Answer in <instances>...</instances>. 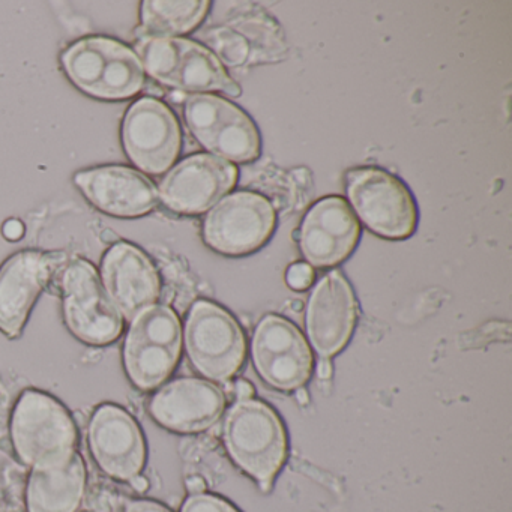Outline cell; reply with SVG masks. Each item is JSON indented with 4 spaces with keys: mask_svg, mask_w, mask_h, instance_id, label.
<instances>
[{
    "mask_svg": "<svg viewBox=\"0 0 512 512\" xmlns=\"http://www.w3.org/2000/svg\"><path fill=\"white\" fill-rule=\"evenodd\" d=\"M277 226V212L265 196L230 194L212 208L203 224L206 244L224 256H247L262 248Z\"/></svg>",
    "mask_w": 512,
    "mask_h": 512,
    "instance_id": "30bf717a",
    "label": "cell"
},
{
    "mask_svg": "<svg viewBox=\"0 0 512 512\" xmlns=\"http://www.w3.org/2000/svg\"><path fill=\"white\" fill-rule=\"evenodd\" d=\"M361 224L343 197L314 203L299 232V247L310 265L332 268L346 260L358 244Z\"/></svg>",
    "mask_w": 512,
    "mask_h": 512,
    "instance_id": "e0dca14e",
    "label": "cell"
},
{
    "mask_svg": "<svg viewBox=\"0 0 512 512\" xmlns=\"http://www.w3.org/2000/svg\"><path fill=\"white\" fill-rule=\"evenodd\" d=\"M254 367L280 391L302 388L313 373V353L302 332L284 317H263L251 344Z\"/></svg>",
    "mask_w": 512,
    "mask_h": 512,
    "instance_id": "7c38bea8",
    "label": "cell"
},
{
    "mask_svg": "<svg viewBox=\"0 0 512 512\" xmlns=\"http://www.w3.org/2000/svg\"><path fill=\"white\" fill-rule=\"evenodd\" d=\"M89 448L100 469L116 481H131L146 464V442L136 419L116 404H103L89 422Z\"/></svg>",
    "mask_w": 512,
    "mask_h": 512,
    "instance_id": "5bb4252c",
    "label": "cell"
},
{
    "mask_svg": "<svg viewBox=\"0 0 512 512\" xmlns=\"http://www.w3.org/2000/svg\"><path fill=\"white\" fill-rule=\"evenodd\" d=\"M185 349L193 367L208 379H232L247 355V341L235 317L220 305L199 301L185 323Z\"/></svg>",
    "mask_w": 512,
    "mask_h": 512,
    "instance_id": "52a82bcc",
    "label": "cell"
},
{
    "mask_svg": "<svg viewBox=\"0 0 512 512\" xmlns=\"http://www.w3.org/2000/svg\"><path fill=\"white\" fill-rule=\"evenodd\" d=\"M239 172L229 161L209 154L185 158L160 185V200L182 215H199L214 208L238 184Z\"/></svg>",
    "mask_w": 512,
    "mask_h": 512,
    "instance_id": "4fadbf2b",
    "label": "cell"
},
{
    "mask_svg": "<svg viewBox=\"0 0 512 512\" xmlns=\"http://www.w3.org/2000/svg\"><path fill=\"white\" fill-rule=\"evenodd\" d=\"M74 181L95 208L113 217H142L160 202L157 187L142 173L124 166L85 170Z\"/></svg>",
    "mask_w": 512,
    "mask_h": 512,
    "instance_id": "ffe728a7",
    "label": "cell"
},
{
    "mask_svg": "<svg viewBox=\"0 0 512 512\" xmlns=\"http://www.w3.org/2000/svg\"><path fill=\"white\" fill-rule=\"evenodd\" d=\"M296 400H298L299 404H302V406H305V404H308V400H310V395H308L307 389L299 388L296 389Z\"/></svg>",
    "mask_w": 512,
    "mask_h": 512,
    "instance_id": "4dcf8cb0",
    "label": "cell"
},
{
    "mask_svg": "<svg viewBox=\"0 0 512 512\" xmlns=\"http://www.w3.org/2000/svg\"><path fill=\"white\" fill-rule=\"evenodd\" d=\"M184 115L197 142L229 163H251L260 157V134L241 107L212 94L185 98Z\"/></svg>",
    "mask_w": 512,
    "mask_h": 512,
    "instance_id": "ba28073f",
    "label": "cell"
},
{
    "mask_svg": "<svg viewBox=\"0 0 512 512\" xmlns=\"http://www.w3.org/2000/svg\"><path fill=\"white\" fill-rule=\"evenodd\" d=\"M2 232H4L5 238L10 239V241H19L25 233V226L19 220H8Z\"/></svg>",
    "mask_w": 512,
    "mask_h": 512,
    "instance_id": "484cf974",
    "label": "cell"
},
{
    "mask_svg": "<svg viewBox=\"0 0 512 512\" xmlns=\"http://www.w3.org/2000/svg\"><path fill=\"white\" fill-rule=\"evenodd\" d=\"M233 391H235L238 400H250L254 395L253 385L247 382V380H238V382L233 385Z\"/></svg>",
    "mask_w": 512,
    "mask_h": 512,
    "instance_id": "4316f807",
    "label": "cell"
},
{
    "mask_svg": "<svg viewBox=\"0 0 512 512\" xmlns=\"http://www.w3.org/2000/svg\"><path fill=\"white\" fill-rule=\"evenodd\" d=\"M317 376L320 379H329L332 376V364L328 358H320L317 364Z\"/></svg>",
    "mask_w": 512,
    "mask_h": 512,
    "instance_id": "83f0119b",
    "label": "cell"
},
{
    "mask_svg": "<svg viewBox=\"0 0 512 512\" xmlns=\"http://www.w3.org/2000/svg\"><path fill=\"white\" fill-rule=\"evenodd\" d=\"M137 56L152 79L178 92L241 95L238 83L202 44L184 38H142L137 44Z\"/></svg>",
    "mask_w": 512,
    "mask_h": 512,
    "instance_id": "277c9868",
    "label": "cell"
},
{
    "mask_svg": "<svg viewBox=\"0 0 512 512\" xmlns=\"http://www.w3.org/2000/svg\"><path fill=\"white\" fill-rule=\"evenodd\" d=\"M86 493V466L74 452L68 460L32 470L28 484L29 512H77Z\"/></svg>",
    "mask_w": 512,
    "mask_h": 512,
    "instance_id": "44dd1931",
    "label": "cell"
},
{
    "mask_svg": "<svg viewBox=\"0 0 512 512\" xmlns=\"http://www.w3.org/2000/svg\"><path fill=\"white\" fill-rule=\"evenodd\" d=\"M130 482L131 485H133L134 490L140 491V493H143V491L148 490L149 482L148 479L145 478V476H136V478L131 479Z\"/></svg>",
    "mask_w": 512,
    "mask_h": 512,
    "instance_id": "f546056e",
    "label": "cell"
},
{
    "mask_svg": "<svg viewBox=\"0 0 512 512\" xmlns=\"http://www.w3.org/2000/svg\"><path fill=\"white\" fill-rule=\"evenodd\" d=\"M226 406L223 391L196 377L173 380L149 401V413L161 427L176 433H200L221 418Z\"/></svg>",
    "mask_w": 512,
    "mask_h": 512,
    "instance_id": "ac0fdd59",
    "label": "cell"
},
{
    "mask_svg": "<svg viewBox=\"0 0 512 512\" xmlns=\"http://www.w3.org/2000/svg\"><path fill=\"white\" fill-rule=\"evenodd\" d=\"M347 197L359 220L376 235L406 239L415 232L418 208L409 188L385 170H352L347 173Z\"/></svg>",
    "mask_w": 512,
    "mask_h": 512,
    "instance_id": "9c48e42d",
    "label": "cell"
},
{
    "mask_svg": "<svg viewBox=\"0 0 512 512\" xmlns=\"http://www.w3.org/2000/svg\"><path fill=\"white\" fill-rule=\"evenodd\" d=\"M181 352L178 314L166 305H154L131 322L124 344L125 373L140 391H152L172 376Z\"/></svg>",
    "mask_w": 512,
    "mask_h": 512,
    "instance_id": "5b68a950",
    "label": "cell"
},
{
    "mask_svg": "<svg viewBox=\"0 0 512 512\" xmlns=\"http://www.w3.org/2000/svg\"><path fill=\"white\" fill-rule=\"evenodd\" d=\"M211 2H161L148 0L142 4L143 38H173L190 34L208 16Z\"/></svg>",
    "mask_w": 512,
    "mask_h": 512,
    "instance_id": "7402d4cb",
    "label": "cell"
},
{
    "mask_svg": "<svg viewBox=\"0 0 512 512\" xmlns=\"http://www.w3.org/2000/svg\"><path fill=\"white\" fill-rule=\"evenodd\" d=\"M11 439L20 460L40 469L62 463L77 452L79 431L64 404L46 392L28 389L14 407Z\"/></svg>",
    "mask_w": 512,
    "mask_h": 512,
    "instance_id": "7a4b0ae2",
    "label": "cell"
},
{
    "mask_svg": "<svg viewBox=\"0 0 512 512\" xmlns=\"http://www.w3.org/2000/svg\"><path fill=\"white\" fill-rule=\"evenodd\" d=\"M62 65L71 82L100 100H128L145 86V68L139 56L109 38H86L68 47Z\"/></svg>",
    "mask_w": 512,
    "mask_h": 512,
    "instance_id": "3957f363",
    "label": "cell"
},
{
    "mask_svg": "<svg viewBox=\"0 0 512 512\" xmlns=\"http://www.w3.org/2000/svg\"><path fill=\"white\" fill-rule=\"evenodd\" d=\"M61 290L65 323L77 340L107 346L121 337L124 317L92 263L71 259L61 271Z\"/></svg>",
    "mask_w": 512,
    "mask_h": 512,
    "instance_id": "8992f818",
    "label": "cell"
},
{
    "mask_svg": "<svg viewBox=\"0 0 512 512\" xmlns=\"http://www.w3.org/2000/svg\"><path fill=\"white\" fill-rule=\"evenodd\" d=\"M181 512H239L235 506L230 505L221 497L212 494H193L185 500Z\"/></svg>",
    "mask_w": 512,
    "mask_h": 512,
    "instance_id": "603a6c76",
    "label": "cell"
},
{
    "mask_svg": "<svg viewBox=\"0 0 512 512\" xmlns=\"http://www.w3.org/2000/svg\"><path fill=\"white\" fill-rule=\"evenodd\" d=\"M187 488L193 494H200L205 491L206 484L200 476H191L187 481Z\"/></svg>",
    "mask_w": 512,
    "mask_h": 512,
    "instance_id": "f1b7e54d",
    "label": "cell"
},
{
    "mask_svg": "<svg viewBox=\"0 0 512 512\" xmlns=\"http://www.w3.org/2000/svg\"><path fill=\"white\" fill-rule=\"evenodd\" d=\"M358 322V302L340 271L326 274L308 301L307 334L319 358L338 355L352 338Z\"/></svg>",
    "mask_w": 512,
    "mask_h": 512,
    "instance_id": "9a60e30c",
    "label": "cell"
},
{
    "mask_svg": "<svg viewBox=\"0 0 512 512\" xmlns=\"http://www.w3.org/2000/svg\"><path fill=\"white\" fill-rule=\"evenodd\" d=\"M122 142L142 172L163 175L181 154V125L169 106L155 98H142L125 115Z\"/></svg>",
    "mask_w": 512,
    "mask_h": 512,
    "instance_id": "8fae6325",
    "label": "cell"
},
{
    "mask_svg": "<svg viewBox=\"0 0 512 512\" xmlns=\"http://www.w3.org/2000/svg\"><path fill=\"white\" fill-rule=\"evenodd\" d=\"M55 254L22 251L0 268V332L8 338L22 335L29 314L53 275L61 268Z\"/></svg>",
    "mask_w": 512,
    "mask_h": 512,
    "instance_id": "2e32d148",
    "label": "cell"
},
{
    "mask_svg": "<svg viewBox=\"0 0 512 512\" xmlns=\"http://www.w3.org/2000/svg\"><path fill=\"white\" fill-rule=\"evenodd\" d=\"M101 281L122 317L130 322L154 307L161 295L160 275L154 263L128 242H119L107 251Z\"/></svg>",
    "mask_w": 512,
    "mask_h": 512,
    "instance_id": "d6986e66",
    "label": "cell"
},
{
    "mask_svg": "<svg viewBox=\"0 0 512 512\" xmlns=\"http://www.w3.org/2000/svg\"><path fill=\"white\" fill-rule=\"evenodd\" d=\"M125 512H170L166 506L152 500H134L127 505Z\"/></svg>",
    "mask_w": 512,
    "mask_h": 512,
    "instance_id": "d4e9b609",
    "label": "cell"
},
{
    "mask_svg": "<svg viewBox=\"0 0 512 512\" xmlns=\"http://www.w3.org/2000/svg\"><path fill=\"white\" fill-rule=\"evenodd\" d=\"M286 280L293 290H307L314 281L313 268L308 263H295L287 271Z\"/></svg>",
    "mask_w": 512,
    "mask_h": 512,
    "instance_id": "cb8c5ba5",
    "label": "cell"
},
{
    "mask_svg": "<svg viewBox=\"0 0 512 512\" xmlns=\"http://www.w3.org/2000/svg\"><path fill=\"white\" fill-rule=\"evenodd\" d=\"M224 443L232 460L268 493L287 458L280 416L263 401H236L224 419Z\"/></svg>",
    "mask_w": 512,
    "mask_h": 512,
    "instance_id": "6da1fadb",
    "label": "cell"
}]
</instances>
